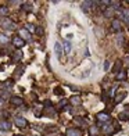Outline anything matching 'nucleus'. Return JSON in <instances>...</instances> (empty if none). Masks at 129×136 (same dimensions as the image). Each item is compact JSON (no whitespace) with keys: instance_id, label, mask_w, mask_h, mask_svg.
Masks as SVG:
<instances>
[{"instance_id":"1","label":"nucleus","mask_w":129,"mask_h":136,"mask_svg":"<svg viewBox=\"0 0 129 136\" xmlns=\"http://www.w3.org/2000/svg\"><path fill=\"white\" fill-rule=\"evenodd\" d=\"M2 26L4 29H7V31H14V28H15V25H14V22L11 21V20L8 18H4L2 21Z\"/></svg>"},{"instance_id":"2","label":"nucleus","mask_w":129,"mask_h":136,"mask_svg":"<svg viewBox=\"0 0 129 136\" xmlns=\"http://www.w3.org/2000/svg\"><path fill=\"white\" fill-rule=\"evenodd\" d=\"M14 124H15L17 126H20V128H25L28 122H26V120L22 117H15L14 118Z\"/></svg>"},{"instance_id":"3","label":"nucleus","mask_w":129,"mask_h":136,"mask_svg":"<svg viewBox=\"0 0 129 136\" xmlns=\"http://www.w3.org/2000/svg\"><path fill=\"white\" fill-rule=\"evenodd\" d=\"M114 132H115V129H114V125H113V124H107V125L103 126V133H105V135H113Z\"/></svg>"},{"instance_id":"4","label":"nucleus","mask_w":129,"mask_h":136,"mask_svg":"<svg viewBox=\"0 0 129 136\" xmlns=\"http://www.w3.org/2000/svg\"><path fill=\"white\" fill-rule=\"evenodd\" d=\"M11 104H14V106H22L24 104V100L21 99V97H17V96H14V97H11Z\"/></svg>"},{"instance_id":"5","label":"nucleus","mask_w":129,"mask_h":136,"mask_svg":"<svg viewBox=\"0 0 129 136\" xmlns=\"http://www.w3.org/2000/svg\"><path fill=\"white\" fill-rule=\"evenodd\" d=\"M97 120H99V122H107L110 120V115L105 113H100V114H97Z\"/></svg>"},{"instance_id":"6","label":"nucleus","mask_w":129,"mask_h":136,"mask_svg":"<svg viewBox=\"0 0 129 136\" xmlns=\"http://www.w3.org/2000/svg\"><path fill=\"white\" fill-rule=\"evenodd\" d=\"M11 128V124L8 121H0V131H8Z\"/></svg>"},{"instance_id":"7","label":"nucleus","mask_w":129,"mask_h":136,"mask_svg":"<svg viewBox=\"0 0 129 136\" xmlns=\"http://www.w3.org/2000/svg\"><path fill=\"white\" fill-rule=\"evenodd\" d=\"M90 6H95V3L93 2H83L82 3V10H83L85 13H87V11L90 10Z\"/></svg>"},{"instance_id":"8","label":"nucleus","mask_w":129,"mask_h":136,"mask_svg":"<svg viewBox=\"0 0 129 136\" xmlns=\"http://www.w3.org/2000/svg\"><path fill=\"white\" fill-rule=\"evenodd\" d=\"M67 136H82V133L78 129H67Z\"/></svg>"},{"instance_id":"9","label":"nucleus","mask_w":129,"mask_h":136,"mask_svg":"<svg viewBox=\"0 0 129 136\" xmlns=\"http://www.w3.org/2000/svg\"><path fill=\"white\" fill-rule=\"evenodd\" d=\"M13 43H14V46H17V47H22L25 45V42L21 39L20 36H17V38H14V40H13Z\"/></svg>"},{"instance_id":"10","label":"nucleus","mask_w":129,"mask_h":136,"mask_svg":"<svg viewBox=\"0 0 129 136\" xmlns=\"http://www.w3.org/2000/svg\"><path fill=\"white\" fill-rule=\"evenodd\" d=\"M54 52H56V54H57L58 57H61V54H63V46H61L58 42L54 45Z\"/></svg>"},{"instance_id":"11","label":"nucleus","mask_w":129,"mask_h":136,"mask_svg":"<svg viewBox=\"0 0 129 136\" xmlns=\"http://www.w3.org/2000/svg\"><path fill=\"white\" fill-rule=\"evenodd\" d=\"M121 28H122V24L119 20H114L113 21V29H115V31H121Z\"/></svg>"},{"instance_id":"12","label":"nucleus","mask_w":129,"mask_h":136,"mask_svg":"<svg viewBox=\"0 0 129 136\" xmlns=\"http://www.w3.org/2000/svg\"><path fill=\"white\" fill-rule=\"evenodd\" d=\"M20 35H21V38H24L25 40H31V35H29V32L26 31V29H21V31H20Z\"/></svg>"},{"instance_id":"13","label":"nucleus","mask_w":129,"mask_h":136,"mask_svg":"<svg viewBox=\"0 0 129 136\" xmlns=\"http://www.w3.org/2000/svg\"><path fill=\"white\" fill-rule=\"evenodd\" d=\"M115 79H117V81H124V79H126V72L119 71V72L115 75Z\"/></svg>"},{"instance_id":"14","label":"nucleus","mask_w":129,"mask_h":136,"mask_svg":"<svg viewBox=\"0 0 129 136\" xmlns=\"http://www.w3.org/2000/svg\"><path fill=\"white\" fill-rule=\"evenodd\" d=\"M125 96H126V93H125V92H122V93H119V94H117V97H115V100H114V101L117 103V104H118V103H121L122 100L125 99Z\"/></svg>"},{"instance_id":"15","label":"nucleus","mask_w":129,"mask_h":136,"mask_svg":"<svg viewBox=\"0 0 129 136\" xmlns=\"http://www.w3.org/2000/svg\"><path fill=\"white\" fill-rule=\"evenodd\" d=\"M69 101H71L72 104L78 106V104H81V97H79V96H72L71 99H69Z\"/></svg>"},{"instance_id":"16","label":"nucleus","mask_w":129,"mask_h":136,"mask_svg":"<svg viewBox=\"0 0 129 136\" xmlns=\"http://www.w3.org/2000/svg\"><path fill=\"white\" fill-rule=\"evenodd\" d=\"M71 49H72V46H71V43H69V40H65V42H64V52L69 53Z\"/></svg>"},{"instance_id":"17","label":"nucleus","mask_w":129,"mask_h":136,"mask_svg":"<svg viewBox=\"0 0 129 136\" xmlns=\"http://www.w3.org/2000/svg\"><path fill=\"white\" fill-rule=\"evenodd\" d=\"M21 58H22V52H15V53H14V56H13V60L15 61V63H17V61H20Z\"/></svg>"},{"instance_id":"18","label":"nucleus","mask_w":129,"mask_h":136,"mask_svg":"<svg viewBox=\"0 0 129 136\" xmlns=\"http://www.w3.org/2000/svg\"><path fill=\"white\" fill-rule=\"evenodd\" d=\"M7 43H8V38L6 35L0 33V45H7Z\"/></svg>"},{"instance_id":"19","label":"nucleus","mask_w":129,"mask_h":136,"mask_svg":"<svg viewBox=\"0 0 129 136\" xmlns=\"http://www.w3.org/2000/svg\"><path fill=\"white\" fill-rule=\"evenodd\" d=\"M42 106H39L38 104L36 107H35V115H36V117H40V115H42Z\"/></svg>"},{"instance_id":"20","label":"nucleus","mask_w":129,"mask_h":136,"mask_svg":"<svg viewBox=\"0 0 129 136\" xmlns=\"http://www.w3.org/2000/svg\"><path fill=\"white\" fill-rule=\"evenodd\" d=\"M113 15H114V10H113V8H108V10L104 11V17H107V18H111Z\"/></svg>"},{"instance_id":"21","label":"nucleus","mask_w":129,"mask_h":136,"mask_svg":"<svg viewBox=\"0 0 129 136\" xmlns=\"http://www.w3.org/2000/svg\"><path fill=\"white\" fill-rule=\"evenodd\" d=\"M122 13H124V17H125V22L129 25V10H128V8H125Z\"/></svg>"},{"instance_id":"22","label":"nucleus","mask_w":129,"mask_h":136,"mask_svg":"<svg viewBox=\"0 0 129 136\" xmlns=\"http://www.w3.org/2000/svg\"><path fill=\"white\" fill-rule=\"evenodd\" d=\"M22 72H24V67H18L15 70V75H17V78H20V76L22 75Z\"/></svg>"},{"instance_id":"23","label":"nucleus","mask_w":129,"mask_h":136,"mask_svg":"<svg viewBox=\"0 0 129 136\" xmlns=\"http://www.w3.org/2000/svg\"><path fill=\"white\" fill-rule=\"evenodd\" d=\"M121 67H122V63H121V61H117L115 67H114V72H119V70H121Z\"/></svg>"},{"instance_id":"24","label":"nucleus","mask_w":129,"mask_h":136,"mask_svg":"<svg viewBox=\"0 0 129 136\" xmlns=\"http://www.w3.org/2000/svg\"><path fill=\"white\" fill-rule=\"evenodd\" d=\"M7 14H8L7 7H0V15H7Z\"/></svg>"},{"instance_id":"25","label":"nucleus","mask_w":129,"mask_h":136,"mask_svg":"<svg viewBox=\"0 0 129 136\" xmlns=\"http://www.w3.org/2000/svg\"><path fill=\"white\" fill-rule=\"evenodd\" d=\"M128 117H129V111H126V113H121V114H119V118H121V120H128Z\"/></svg>"},{"instance_id":"26","label":"nucleus","mask_w":129,"mask_h":136,"mask_svg":"<svg viewBox=\"0 0 129 136\" xmlns=\"http://www.w3.org/2000/svg\"><path fill=\"white\" fill-rule=\"evenodd\" d=\"M25 28L26 31H35V25H32V24H25Z\"/></svg>"},{"instance_id":"27","label":"nucleus","mask_w":129,"mask_h":136,"mask_svg":"<svg viewBox=\"0 0 129 136\" xmlns=\"http://www.w3.org/2000/svg\"><path fill=\"white\" fill-rule=\"evenodd\" d=\"M96 133H97V128L96 126H93V128H90V136H96Z\"/></svg>"},{"instance_id":"28","label":"nucleus","mask_w":129,"mask_h":136,"mask_svg":"<svg viewBox=\"0 0 129 136\" xmlns=\"http://www.w3.org/2000/svg\"><path fill=\"white\" fill-rule=\"evenodd\" d=\"M35 32L38 35H43V28H35Z\"/></svg>"},{"instance_id":"29","label":"nucleus","mask_w":129,"mask_h":136,"mask_svg":"<svg viewBox=\"0 0 129 136\" xmlns=\"http://www.w3.org/2000/svg\"><path fill=\"white\" fill-rule=\"evenodd\" d=\"M54 93H56V94H63V89H61V88H56V89H54Z\"/></svg>"},{"instance_id":"30","label":"nucleus","mask_w":129,"mask_h":136,"mask_svg":"<svg viewBox=\"0 0 129 136\" xmlns=\"http://www.w3.org/2000/svg\"><path fill=\"white\" fill-rule=\"evenodd\" d=\"M122 39H124V38H122V35H118V40H117V43H118L119 46L122 45Z\"/></svg>"},{"instance_id":"31","label":"nucleus","mask_w":129,"mask_h":136,"mask_svg":"<svg viewBox=\"0 0 129 136\" xmlns=\"http://www.w3.org/2000/svg\"><path fill=\"white\" fill-rule=\"evenodd\" d=\"M24 10H26V11H32L31 4H24Z\"/></svg>"},{"instance_id":"32","label":"nucleus","mask_w":129,"mask_h":136,"mask_svg":"<svg viewBox=\"0 0 129 136\" xmlns=\"http://www.w3.org/2000/svg\"><path fill=\"white\" fill-rule=\"evenodd\" d=\"M67 104V100H61L60 103H58V107H63V106H65Z\"/></svg>"},{"instance_id":"33","label":"nucleus","mask_w":129,"mask_h":136,"mask_svg":"<svg viewBox=\"0 0 129 136\" xmlns=\"http://www.w3.org/2000/svg\"><path fill=\"white\" fill-rule=\"evenodd\" d=\"M104 68H105V70L110 68V61H105V63H104Z\"/></svg>"},{"instance_id":"34","label":"nucleus","mask_w":129,"mask_h":136,"mask_svg":"<svg viewBox=\"0 0 129 136\" xmlns=\"http://www.w3.org/2000/svg\"><path fill=\"white\" fill-rule=\"evenodd\" d=\"M125 64H126V65L129 67V57H126V58H125Z\"/></svg>"},{"instance_id":"35","label":"nucleus","mask_w":129,"mask_h":136,"mask_svg":"<svg viewBox=\"0 0 129 136\" xmlns=\"http://www.w3.org/2000/svg\"><path fill=\"white\" fill-rule=\"evenodd\" d=\"M2 103H3V100H2V99H0V104H2Z\"/></svg>"},{"instance_id":"36","label":"nucleus","mask_w":129,"mask_h":136,"mask_svg":"<svg viewBox=\"0 0 129 136\" xmlns=\"http://www.w3.org/2000/svg\"><path fill=\"white\" fill-rule=\"evenodd\" d=\"M14 136H22V135H14Z\"/></svg>"}]
</instances>
